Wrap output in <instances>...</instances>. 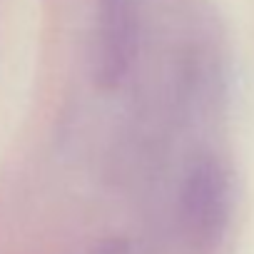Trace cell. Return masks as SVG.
<instances>
[{
	"label": "cell",
	"instance_id": "6da1fadb",
	"mask_svg": "<svg viewBox=\"0 0 254 254\" xmlns=\"http://www.w3.org/2000/svg\"><path fill=\"white\" fill-rule=\"evenodd\" d=\"M232 214V187L217 157H199L185 172L177 202L180 232L192 254H212L227 232Z\"/></svg>",
	"mask_w": 254,
	"mask_h": 254
},
{
	"label": "cell",
	"instance_id": "7a4b0ae2",
	"mask_svg": "<svg viewBox=\"0 0 254 254\" xmlns=\"http://www.w3.org/2000/svg\"><path fill=\"white\" fill-rule=\"evenodd\" d=\"M137 53L135 0H95L92 77L100 90H117Z\"/></svg>",
	"mask_w": 254,
	"mask_h": 254
}]
</instances>
